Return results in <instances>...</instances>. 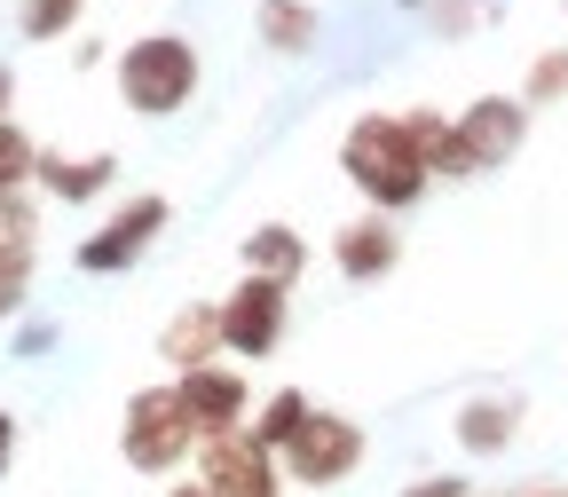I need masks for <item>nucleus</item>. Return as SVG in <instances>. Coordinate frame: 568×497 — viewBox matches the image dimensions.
<instances>
[{"mask_svg": "<svg viewBox=\"0 0 568 497\" xmlns=\"http://www.w3.org/2000/svg\"><path fill=\"white\" fill-rule=\"evenodd\" d=\"M32 166H40V142L9 119V126H0V197H17V190L32 182Z\"/></svg>", "mask_w": 568, "mask_h": 497, "instance_id": "nucleus-20", "label": "nucleus"}, {"mask_svg": "<svg viewBox=\"0 0 568 497\" xmlns=\"http://www.w3.org/2000/svg\"><path fill=\"white\" fill-rule=\"evenodd\" d=\"M514 497H568V489H552V481H529V489H514Z\"/></svg>", "mask_w": 568, "mask_h": 497, "instance_id": "nucleus-27", "label": "nucleus"}, {"mask_svg": "<svg viewBox=\"0 0 568 497\" xmlns=\"http://www.w3.org/2000/svg\"><path fill=\"white\" fill-rule=\"evenodd\" d=\"M0 268H40V205L24 190L0 197Z\"/></svg>", "mask_w": 568, "mask_h": 497, "instance_id": "nucleus-17", "label": "nucleus"}, {"mask_svg": "<svg viewBox=\"0 0 568 497\" xmlns=\"http://www.w3.org/2000/svg\"><path fill=\"white\" fill-rule=\"evenodd\" d=\"M166 497H205V481H197V474H190V481H174V489H166Z\"/></svg>", "mask_w": 568, "mask_h": 497, "instance_id": "nucleus-26", "label": "nucleus"}, {"mask_svg": "<svg viewBox=\"0 0 568 497\" xmlns=\"http://www.w3.org/2000/svg\"><path fill=\"white\" fill-rule=\"evenodd\" d=\"M237 261H245V276L301 284V276H308V237H301L293 222H261V230H245V237H237Z\"/></svg>", "mask_w": 568, "mask_h": 497, "instance_id": "nucleus-14", "label": "nucleus"}, {"mask_svg": "<svg viewBox=\"0 0 568 497\" xmlns=\"http://www.w3.org/2000/svg\"><path fill=\"white\" fill-rule=\"evenodd\" d=\"M489 9L481 0H435V32H466V24H481Z\"/></svg>", "mask_w": 568, "mask_h": 497, "instance_id": "nucleus-21", "label": "nucleus"}, {"mask_svg": "<svg viewBox=\"0 0 568 497\" xmlns=\"http://www.w3.org/2000/svg\"><path fill=\"white\" fill-rule=\"evenodd\" d=\"M174 395L197 426V443H222V435H245L253 426V387H245L237 364H197V372L174 379Z\"/></svg>", "mask_w": 568, "mask_h": 497, "instance_id": "nucleus-8", "label": "nucleus"}, {"mask_svg": "<svg viewBox=\"0 0 568 497\" xmlns=\"http://www.w3.org/2000/svg\"><path fill=\"white\" fill-rule=\"evenodd\" d=\"M560 489H568V481H560Z\"/></svg>", "mask_w": 568, "mask_h": 497, "instance_id": "nucleus-31", "label": "nucleus"}, {"mask_svg": "<svg viewBox=\"0 0 568 497\" xmlns=\"http://www.w3.org/2000/svg\"><path fill=\"white\" fill-rule=\"evenodd\" d=\"M458 450L466 458H497V450H514V435H521V395H474V403H458Z\"/></svg>", "mask_w": 568, "mask_h": 497, "instance_id": "nucleus-13", "label": "nucleus"}, {"mask_svg": "<svg viewBox=\"0 0 568 497\" xmlns=\"http://www.w3.org/2000/svg\"><path fill=\"white\" fill-rule=\"evenodd\" d=\"M80 9L88 0H17V32L40 48V40H63L71 24H80Z\"/></svg>", "mask_w": 568, "mask_h": 497, "instance_id": "nucleus-18", "label": "nucleus"}, {"mask_svg": "<svg viewBox=\"0 0 568 497\" xmlns=\"http://www.w3.org/2000/svg\"><path fill=\"white\" fill-rule=\"evenodd\" d=\"M403 497H474V481H458V474H426V481H410Z\"/></svg>", "mask_w": 568, "mask_h": 497, "instance_id": "nucleus-23", "label": "nucleus"}, {"mask_svg": "<svg viewBox=\"0 0 568 497\" xmlns=\"http://www.w3.org/2000/svg\"><path fill=\"white\" fill-rule=\"evenodd\" d=\"M17 435H24L17 410H0V481H9V466H17Z\"/></svg>", "mask_w": 568, "mask_h": 497, "instance_id": "nucleus-24", "label": "nucleus"}, {"mask_svg": "<svg viewBox=\"0 0 568 497\" xmlns=\"http://www.w3.org/2000/svg\"><path fill=\"white\" fill-rule=\"evenodd\" d=\"M9 111H17V71L0 63V126H9Z\"/></svg>", "mask_w": 568, "mask_h": 497, "instance_id": "nucleus-25", "label": "nucleus"}, {"mask_svg": "<svg viewBox=\"0 0 568 497\" xmlns=\"http://www.w3.org/2000/svg\"><path fill=\"white\" fill-rule=\"evenodd\" d=\"M339 174L355 182V197H364L372 213H387V222L435 190V166H426V151L410 142L403 111H364L355 119L347 142H339Z\"/></svg>", "mask_w": 568, "mask_h": 497, "instance_id": "nucleus-1", "label": "nucleus"}, {"mask_svg": "<svg viewBox=\"0 0 568 497\" xmlns=\"http://www.w3.org/2000/svg\"><path fill=\"white\" fill-rule=\"evenodd\" d=\"M395 261H403V230L387 222V213H355V222H339L332 268L347 284H379V276H395Z\"/></svg>", "mask_w": 568, "mask_h": 497, "instance_id": "nucleus-10", "label": "nucleus"}, {"mask_svg": "<svg viewBox=\"0 0 568 497\" xmlns=\"http://www.w3.org/2000/svg\"><path fill=\"white\" fill-rule=\"evenodd\" d=\"M197 481H205V497H284V481H276V450H261L253 435L197 443Z\"/></svg>", "mask_w": 568, "mask_h": 497, "instance_id": "nucleus-9", "label": "nucleus"}, {"mask_svg": "<svg viewBox=\"0 0 568 497\" xmlns=\"http://www.w3.org/2000/svg\"><path fill=\"white\" fill-rule=\"evenodd\" d=\"M560 9H568V0H560Z\"/></svg>", "mask_w": 568, "mask_h": 497, "instance_id": "nucleus-30", "label": "nucleus"}, {"mask_svg": "<svg viewBox=\"0 0 568 497\" xmlns=\"http://www.w3.org/2000/svg\"><path fill=\"white\" fill-rule=\"evenodd\" d=\"M119 458H126L142 481H174L182 466H197V426H190L174 379L126 395V410H119Z\"/></svg>", "mask_w": 568, "mask_h": 497, "instance_id": "nucleus-2", "label": "nucleus"}, {"mask_svg": "<svg viewBox=\"0 0 568 497\" xmlns=\"http://www.w3.org/2000/svg\"><path fill=\"white\" fill-rule=\"evenodd\" d=\"M284 324H293V284H268V276H237L222 293V347L261 364V355L284 347Z\"/></svg>", "mask_w": 568, "mask_h": 497, "instance_id": "nucleus-6", "label": "nucleus"}, {"mask_svg": "<svg viewBox=\"0 0 568 497\" xmlns=\"http://www.w3.org/2000/svg\"><path fill=\"white\" fill-rule=\"evenodd\" d=\"M197 95V48L182 32H142L119 48V103L134 119H174Z\"/></svg>", "mask_w": 568, "mask_h": 497, "instance_id": "nucleus-4", "label": "nucleus"}, {"mask_svg": "<svg viewBox=\"0 0 568 497\" xmlns=\"http://www.w3.org/2000/svg\"><path fill=\"white\" fill-rule=\"evenodd\" d=\"M24 293H32V268H0V324L24 308Z\"/></svg>", "mask_w": 568, "mask_h": 497, "instance_id": "nucleus-22", "label": "nucleus"}, {"mask_svg": "<svg viewBox=\"0 0 568 497\" xmlns=\"http://www.w3.org/2000/svg\"><path fill=\"white\" fill-rule=\"evenodd\" d=\"M364 450H372V435L347 410H308V426L284 443L276 466H284V481H301V489H339L355 466H364Z\"/></svg>", "mask_w": 568, "mask_h": 497, "instance_id": "nucleus-5", "label": "nucleus"}, {"mask_svg": "<svg viewBox=\"0 0 568 497\" xmlns=\"http://www.w3.org/2000/svg\"><path fill=\"white\" fill-rule=\"evenodd\" d=\"M560 95H568V48H545V55L521 71V103H529V111H552Z\"/></svg>", "mask_w": 568, "mask_h": 497, "instance_id": "nucleus-19", "label": "nucleus"}, {"mask_svg": "<svg viewBox=\"0 0 568 497\" xmlns=\"http://www.w3.org/2000/svg\"><path fill=\"white\" fill-rule=\"evenodd\" d=\"M166 222H174V205H166L159 190H142V197H126V205L111 213L95 237H80V253H71V261H80L88 276H126L142 253L166 237Z\"/></svg>", "mask_w": 568, "mask_h": 497, "instance_id": "nucleus-7", "label": "nucleus"}, {"mask_svg": "<svg viewBox=\"0 0 568 497\" xmlns=\"http://www.w3.org/2000/svg\"><path fill=\"white\" fill-rule=\"evenodd\" d=\"M474 497H514V489H474Z\"/></svg>", "mask_w": 568, "mask_h": 497, "instance_id": "nucleus-29", "label": "nucleus"}, {"mask_svg": "<svg viewBox=\"0 0 568 497\" xmlns=\"http://www.w3.org/2000/svg\"><path fill=\"white\" fill-rule=\"evenodd\" d=\"M395 9H435V0H395Z\"/></svg>", "mask_w": 568, "mask_h": 497, "instance_id": "nucleus-28", "label": "nucleus"}, {"mask_svg": "<svg viewBox=\"0 0 568 497\" xmlns=\"http://www.w3.org/2000/svg\"><path fill=\"white\" fill-rule=\"evenodd\" d=\"M111 174H119V159L111 151H48L40 142V166H32V190H48L55 205H95L103 190H111Z\"/></svg>", "mask_w": 568, "mask_h": 497, "instance_id": "nucleus-11", "label": "nucleus"}, {"mask_svg": "<svg viewBox=\"0 0 568 497\" xmlns=\"http://www.w3.org/2000/svg\"><path fill=\"white\" fill-rule=\"evenodd\" d=\"M316 9H308V0H261V9H253V40L268 48V55H308L316 48Z\"/></svg>", "mask_w": 568, "mask_h": 497, "instance_id": "nucleus-15", "label": "nucleus"}, {"mask_svg": "<svg viewBox=\"0 0 568 497\" xmlns=\"http://www.w3.org/2000/svg\"><path fill=\"white\" fill-rule=\"evenodd\" d=\"M529 103L521 95H474L458 119H450V151L435 166V182H481V174H506L529 142Z\"/></svg>", "mask_w": 568, "mask_h": 497, "instance_id": "nucleus-3", "label": "nucleus"}, {"mask_svg": "<svg viewBox=\"0 0 568 497\" xmlns=\"http://www.w3.org/2000/svg\"><path fill=\"white\" fill-rule=\"evenodd\" d=\"M308 410H316V403H308L301 387H276V395L253 410V426H245V435H253L261 450H276V458H284V443H293L301 426H308Z\"/></svg>", "mask_w": 568, "mask_h": 497, "instance_id": "nucleus-16", "label": "nucleus"}, {"mask_svg": "<svg viewBox=\"0 0 568 497\" xmlns=\"http://www.w3.org/2000/svg\"><path fill=\"white\" fill-rule=\"evenodd\" d=\"M159 355L174 372H197V364H222V301H190L159 324Z\"/></svg>", "mask_w": 568, "mask_h": 497, "instance_id": "nucleus-12", "label": "nucleus"}]
</instances>
